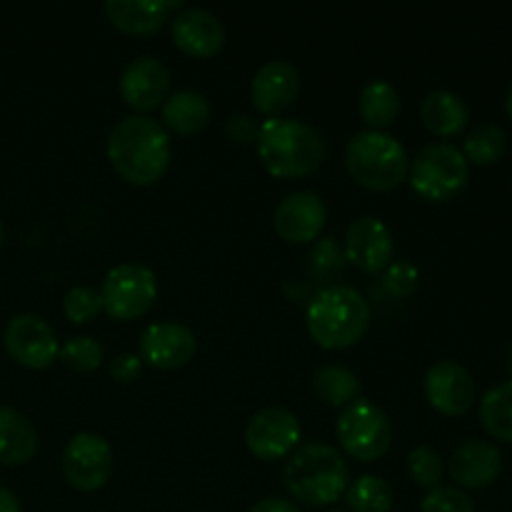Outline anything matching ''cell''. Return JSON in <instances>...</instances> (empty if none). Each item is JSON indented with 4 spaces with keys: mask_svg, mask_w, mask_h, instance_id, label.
Returning a JSON list of instances; mask_svg holds the SVG:
<instances>
[{
    "mask_svg": "<svg viewBox=\"0 0 512 512\" xmlns=\"http://www.w3.org/2000/svg\"><path fill=\"white\" fill-rule=\"evenodd\" d=\"M168 130L148 115L118 120L108 135V158L115 173L133 185H153L170 165Z\"/></svg>",
    "mask_w": 512,
    "mask_h": 512,
    "instance_id": "1",
    "label": "cell"
},
{
    "mask_svg": "<svg viewBox=\"0 0 512 512\" xmlns=\"http://www.w3.org/2000/svg\"><path fill=\"white\" fill-rule=\"evenodd\" d=\"M260 163L275 178H305L325 160V140L313 125L295 118H268L258 128Z\"/></svg>",
    "mask_w": 512,
    "mask_h": 512,
    "instance_id": "2",
    "label": "cell"
},
{
    "mask_svg": "<svg viewBox=\"0 0 512 512\" xmlns=\"http://www.w3.org/2000/svg\"><path fill=\"white\" fill-rule=\"evenodd\" d=\"M305 323L320 348L343 350L370 328V305L353 285H328L310 298Z\"/></svg>",
    "mask_w": 512,
    "mask_h": 512,
    "instance_id": "3",
    "label": "cell"
},
{
    "mask_svg": "<svg viewBox=\"0 0 512 512\" xmlns=\"http://www.w3.org/2000/svg\"><path fill=\"white\" fill-rule=\"evenodd\" d=\"M283 478L288 493L300 503L330 505L348 490L350 468L335 448L310 443L290 455Z\"/></svg>",
    "mask_w": 512,
    "mask_h": 512,
    "instance_id": "4",
    "label": "cell"
},
{
    "mask_svg": "<svg viewBox=\"0 0 512 512\" xmlns=\"http://www.w3.org/2000/svg\"><path fill=\"white\" fill-rule=\"evenodd\" d=\"M345 165L355 183L370 190H393L408 180L410 158L400 140L383 130H360L345 145Z\"/></svg>",
    "mask_w": 512,
    "mask_h": 512,
    "instance_id": "5",
    "label": "cell"
},
{
    "mask_svg": "<svg viewBox=\"0 0 512 512\" xmlns=\"http://www.w3.org/2000/svg\"><path fill=\"white\" fill-rule=\"evenodd\" d=\"M410 185L433 203L455 198L468 185L470 163L453 143H428L410 163Z\"/></svg>",
    "mask_w": 512,
    "mask_h": 512,
    "instance_id": "6",
    "label": "cell"
},
{
    "mask_svg": "<svg viewBox=\"0 0 512 512\" xmlns=\"http://www.w3.org/2000/svg\"><path fill=\"white\" fill-rule=\"evenodd\" d=\"M340 445L360 463L380 460L393 445V425L390 418L368 400H353L345 405L335 425Z\"/></svg>",
    "mask_w": 512,
    "mask_h": 512,
    "instance_id": "7",
    "label": "cell"
},
{
    "mask_svg": "<svg viewBox=\"0 0 512 512\" xmlns=\"http://www.w3.org/2000/svg\"><path fill=\"white\" fill-rule=\"evenodd\" d=\"M158 295L155 273L148 265L123 263L115 265L103 280L100 300L103 310L115 320H135L148 313Z\"/></svg>",
    "mask_w": 512,
    "mask_h": 512,
    "instance_id": "8",
    "label": "cell"
},
{
    "mask_svg": "<svg viewBox=\"0 0 512 512\" xmlns=\"http://www.w3.org/2000/svg\"><path fill=\"white\" fill-rule=\"evenodd\" d=\"M65 480L75 490L93 493L113 475V448L98 433H78L70 438L63 453Z\"/></svg>",
    "mask_w": 512,
    "mask_h": 512,
    "instance_id": "9",
    "label": "cell"
},
{
    "mask_svg": "<svg viewBox=\"0 0 512 512\" xmlns=\"http://www.w3.org/2000/svg\"><path fill=\"white\" fill-rule=\"evenodd\" d=\"M3 343L15 363L33 370H43L48 368V365H53L60 353L55 330L50 328L43 318H38V315L33 313L15 315V318L5 325Z\"/></svg>",
    "mask_w": 512,
    "mask_h": 512,
    "instance_id": "10",
    "label": "cell"
},
{
    "mask_svg": "<svg viewBox=\"0 0 512 512\" xmlns=\"http://www.w3.org/2000/svg\"><path fill=\"white\" fill-rule=\"evenodd\" d=\"M300 440V423L290 410L263 408L245 428V445L260 460L288 458Z\"/></svg>",
    "mask_w": 512,
    "mask_h": 512,
    "instance_id": "11",
    "label": "cell"
},
{
    "mask_svg": "<svg viewBox=\"0 0 512 512\" xmlns=\"http://www.w3.org/2000/svg\"><path fill=\"white\" fill-rule=\"evenodd\" d=\"M395 240L388 225L373 215L353 220L345 230V260L363 273H383L393 260Z\"/></svg>",
    "mask_w": 512,
    "mask_h": 512,
    "instance_id": "12",
    "label": "cell"
},
{
    "mask_svg": "<svg viewBox=\"0 0 512 512\" xmlns=\"http://www.w3.org/2000/svg\"><path fill=\"white\" fill-rule=\"evenodd\" d=\"M325 220H328V208L313 190H295V193L285 195L273 215L275 233L285 243L298 245L318 238L325 228Z\"/></svg>",
    "mask_w": 512,
    "mask_h": 512,
    "instance_id": "13",
    "label": "cell"
},
{
    "mask_svg": "<svg viewBox=\"0 0 512 512\" xmlns=\"http://www.w3.org/2000/svg\"><path fill=\"white\" fill-rule=\"evenodd\" d=\"M198 350L195 333L183 323H153L140 333L138 353L140 360L160 370H175L190 363Z\"/></svg>",
    "mask_w": 512,
    "mask_h": 512,
    "instance_id": "14",
    "label": "cell"
},
{
    "mask_svg": "<svg viewBox=\"0 0 512 512\" xmlns=\"http://www.w3.org/2000/svg\"><path fill=\"white\" fill-rule=\"evenodd\" d=\"M425 398L443 415L468 413L475 403L473 375L455 360H440L425 373Z\"/></svg>",
    "mask_w": 512,
    "mask_h": 512,
    "instance_id": "15",
    "label": "cell"
},
{
    "mask_svg": "<svg viewBox=\"0 0 512 512\" xmlns=\"http://www.w3.org/2000/svg\"><path fill=\"white\" fill-rule=\"evenodd\" d=\"M120 98L133 110H153L165 103L170 93V70L163 60L153 55H140L130 60L120 73Z\"/></svg>",
    "mask_w": 512,
    "mask_h": 512,
    "instance_id": "16",
    "label": "cell"
},
{
    "mask_svg": "<svg viewBox=\"0 0 512 512\" xmlns=\"http://www.w3.org/2000/svg\"><path fill=\"white\" fill-rule=\"evenodd\" d=\"M448 470L460 488H488L503 470V453L488 440H465L450 455Z\"/></svg>",
    "mask_w": 512,
    "mask_h": 512,
    "instance_id": "17",
    "label": "cell"
},
{
    "mask_svg": "<svg viewBox=\"0 0 512 512\" xmlns=\"http://www.w3.org/2000/svg\"><path fill=\"white\" fill-rule=\"evenodd\" d=\"M170 30L175 45L193 58H210L225 43V25L220 23L218 15L205 8L178 10Z\"/></svg>",
    "mask_w": 512,
    "mask_h": 512,
    "instance_id": "18",
    "label": "cell"
},
{
    "mask_svg": "<svg viewBox=\"0 0 512 512\" xmlns=\"http://www.w3.org/2000/svg\"><path fill=\"white\" fill-rule=\"evenodd\" d=\"M298 90L300 75L295 65L288 60H268L250 83V98H253L255 110L278 118L280 110L293 105V100L298 98Z\"/></svg>",
    "mask_w": 512,
    "mask_h": 512,
    "instance_id": "19",
    "label": "cell"
},
{
    "mask_svg": "<svg viewBox=\"0 0 512 512\" xmlns=\"http://www.w3.org/2000/svg\"><path fill=\"white\" fill-rule=\"evenodd\" d=\"M180 0H108L105 13L110 23L130 35H148L168 20L170 10H178Z\"/></svg>",
    "mask_w": 512,
    "mask_h": 512,
    "instance_id": "20",
    "label": "cell"
},
{
    "mask_svg": "<svg viewBox=\"0 0 512 512\" xmlns=\"http://www.w3.org/2000/svg\"><path fill=\"white\" fill-rule=\"evenodd\" d=\"M420 118L430 133L440 138H453L463 133L470 120V110L465 100L453 90H433L423 98L420 105Z\"/></svg>",
    "mask_w": 512,
    "mask_h": 512,
    "instance_id": "21",
    "label": "cell"
},
{
    "mask_svg": "<svg viewBox=\"0 0 512 512\" xmlns=\"http://www.w3.org/2000/svg\"><path fill=\"white\" fill-rule=\"evenodd\" d=\"M38 448L33 423L15 408H0V465L28 463Z\"/></svg>",
    "mask_w": 512,
    "mask_h": 512,
    "instance_id": "22",
    "label": "cell"
},
{
    "mask_svg": "<svg viewBox=\"0 0 512 512\" xmlns=\"http://www.w3.org/2000/svg\"><path fill=\"white\" fill-rule=\"evenodd\" d=\"M163 120L180 135H193L210 123V103L193 88L175 90L163 103Z\"/></svg>",
    "mask_w": 512,
    "mask_h": 512,
    "instance_id": "23",
    "label": "cell"
},
{
    "mask_svg": "<svg viewBox=\"0 0 512 512\" xmlns=\"http://www.w3.org/2000/svg\"><path fill=\"white\" fill-rule=\"evenodd\" d=\"M400 108V93L395 90V85L385 83V80H373L363 88L358 100V113L365 123L370 125V130H383L398 120Z\"/></svg>",
    "mask_w": 512,
    "mask_h": 512,
    "instance_id": "24",
    "label": "cell"
},
{
    "mask_svg": "<svg viewBox=\"0 0 512 512\" xmlns=\"http://www.w3.org/2000/svg\"><path fill=\"white\" fill-rule=\"evenodd\" d=\"M315 395L323 400L330 408H343L358 400L360 395V380L353 370L343 368V365H325L315 373L313 378Z\"/></svg>",
    "mask_w": 512,
    "mask_h": 512,
    "instance_id": "25",
    "label": "cell"
},
{
    "mask_svg": "<svg viewBox=\"0 0 512 512\" xmlns=\"http://www.w3.org/2000/svg\"><path fill=\"white\" fill-rule=\"evenodd\" d=\"M480 423L495 440L512 443V380L495 385L480 400Z\"/></svg>",
    "mask_w": 512,
    "mask_h": 512,
    "instance_id": "26",
    "label": "cell"
},
{
    "mask_svg": "<svg viewBox=\"0 0 512 512\" xmlns=\"http://www.w3.org/2000/svg\"><path fill=\"white\" fill-rule=\"evenodd\" d=\"M345 500L353 512H390L395 495L388 480L378 475H363L348 485Z\"/></svg>",
    "mask_w": 512,
    "mask_h": 512,
    "instance_id": "27",
    "label": "cell"
},
{
    "mask_svg": "<svg viewBox=\"0 0 512 512\" xmlns=\"http://www.w3.org/2000/svg\"><path fill=\"white\" fill-rule=\"evenodd\" d=\"M508 148V135L500 125L480 123L465 138V160L475 165H493L503 158Z\"/></svg>",
    "mask_w": 512,
    "mask_h": 512,
    "instance_id": "28",
    "label": "cell"
},
{
    "mask_svg": "<svg viewBox=\"0 0 512 512\" xmlns=\"http://www.w3.org/2000/svg\"><path fill=\"white\" fill-rule=\"evenodd\" d=\"M408 473L420 488H440V480H443L445 473L443 458H440L438 450L428 448V445H420V448H415L413 453L408 455Z\"/></svg>",
    "mask_w": 512,
    "mask_h": 512,
    "instance_id": "29",
    "label": "cell"
},
{
    "mask_svg": "<svg viewBox=\"0 0 512 512\" xmlns=\"http://www.w3.org/2000/svg\"><path fill=\"white\" fill-rule=\"evenodd\" d=\"M58 355L68 368L78 370V373H88V370H95L103 363V345L90 338V335H78V338H70L60 348Z\"/></svg>",
    "mask_w": 512,
    "mask_h": 512,
    "instance_id": "30",
    "label": "cell"
},
{
    "mask_svg": "<svg viewBox=\"0 0 512 512\" xmlns=\"http://www.w3.org/2000/svg\"><path fill=\"white\" fill-rule=\"evenodd\" d=\"M63 310L68 315V320H73V323H88V320H93L103 310L100 290L90 288V285H75L65 295Z\"/></svg>",
    "mask_w": 512,
    "mask_h": 512,
    "instance_id": "31",
    "label": "cell"
},
{
    "mask_svg": "<svg viewBox=\"0 0 512 512\" xmlns=\"http://www.w3.org/2000/svg\"><path fill=\"white\" fill-rule=\"evenodd\" d=\"M345 265V255L340 253V248L335 245L333 238H325L315 245V250L310 253V275L318 278V283H325V280L333 278L335 273H340Z\"/></svg>",
    "mask_w": 512,
    "mask_h": 512,
    "instance_id": "32",
    "label": "cell"
},
{
    "mask_svg": "<svg viewBox=\"0 0 512 512\" xmlns=\"http://www.w3.org/2000/svg\"><path fill=\"white\" fill-rule=\"evenodd\" d=\"M420 512H478L468 493L458 488H435L425 495Z\"/></svg>",
    "mask_w": 512,
    "mask_h": 512,
    "instance_id": "33",
    "label": "cell"
},
{
    "mask_svg": "<svg viewBox=\"0 0 512 512\" xmlns=\"http://www.w3.org/2000/svg\"><path fill=\"white\" fill-rule=\"evenodd\" d=\"M415 285H418V270L408 263L395 265V268H390L388 275H385V288L393 295H398V298L413 293Z\"/></svg>",
    "mask_w": 512,
    "mask_h": 512,
    "instance_id": "34",
    "label": "cell"
},
{
    "mask_svg": "<svg viewBox=\"0 0 512 512\" xmlns=\"http://www.w3.org/2000/svg\"><path fill=\"white\" fill-rule=\"evenodd\" d=\"M225 133H228V138L233 140V143H253L255 138H258V125H255V120L250 118V115L245 113H235L230 115L228 123H225Z\"/></svg>",
    "mask_w": 512,
    "mask_h": 512,
    "instance_id": "35",
    "label": "cell"
},
{
    "mask_svg": "<svg viewBox=\"0 0 512 512\" xmlns=\"http://www.w3.org/2000/svg\"><path fill=\"white\" fill-rule=\"evenodd\" d=\"M140 368H143V360L135 353H120L110 360V375L118 383H133L140 375Z\"/></svg>",
    "mask_w": 512,
    "mask_h": 512,
    "instance_id": "36",
    "label": "cell"
},
{
    "mask_svg": "<svg viewBox=\"0 0 512 512\" xmlns=\"http://www.w3.org/2000/svg\"><path fill=\"white\" fill-rule=\"evenodd\" d=\"M250 512H300L290 500L280 498H263L250 508Z\"/></svg>",
    "mask_w": 512,
    "mask_h": 512,
    "instance_id": "37",
    "label": "cell"
},
{
    "mask_svg": "<svg viewBox=\"0 0 512 512\" xmlns=\"http://www.w3.org/2000/svg\"><path fill=\"white\" fill-rule=\"evenodd\" d=\"M0 512H20V503L8 488L0 485Z\"/></svg>",
    "mask_w": 512,
    "mask_h": 512,
    "instance_id": "38",
    "label": "cell"
},
{
    "mask_svg": "<svg viewBox=\"0 0 512 512\" xmlns=\"http://www.w3.org/2000/svg\"><path fill=\"white\" fill-rule=\"evenodd\" d=\"M505 110H508V115H510V120H512V88H510L508 98H505Z\"/></svg>",
    "mask_w": 512,
    "mask_h": 512,
    "instance_id": "39",
    "label": "cell"
},
{
    "mask_svg": "<svg viewBox=\"0 0 512 512\" xmlns=\"http://www.w3.org/2000/svg\"><path fill=\"white\" fill-rule=\"evenodd\" d=\"M3 243H5V228L3 223H0V248H3Z\"/></svg>",
    "mask_w": 512,
    "mask_h": 512,
    "instance_id": "40",
    "label": "cell"
},
{
    "mask_svg": "<svg viewBox=\"0 0 512 512\" xmlns=\"http://www.w3.org/2000/svg\"><path fill=\"white\" fill-rule=\"evenodd\" d=\"M508 365H510V370H512V350H510V363Z\"/></svg>",
    "mask_w": 512,
    "mask_h": 512,
    "instance_id": "41",
    "label": "cell"
}]
</instances>
